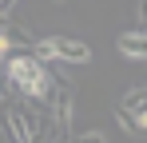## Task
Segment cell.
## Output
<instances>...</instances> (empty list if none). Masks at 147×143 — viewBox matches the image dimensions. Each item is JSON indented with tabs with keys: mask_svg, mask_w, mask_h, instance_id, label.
Returning a JSON list of instances; mask_svg holds the SVG:
<instances>
[{
	"mask_svg": "<svg viewBox=\"0 0 147 143\" xmlns=\"http://www.w3.org/2000/svg\"><path fill=\"white\" fill-rule=\"evenodd\" d=\"M115 48H119V56H127V60H135V64H139V60L147 56V32L139 28V24H135L131 32H119Z\"/></svg>",
	"mask_w": 147,
	"mask_h": 143,
	"instance_id": "cell-5",
	"label": "cell"
},
{
	"mask_svg": "<svg viewBox=\"0 0 147 143\" xmlns=\"http://www.w3.org/2000/svg\"><path fill=\"white\" fill-rule=\"evenodd\" d=\"M4 72H8V80H12V88H20L32 103H48L52 99V76H48V68H44L40 60H32L28 52L8 56V60H4Z\"/></svg>",
	"mask_w": 147,
	"mask_h": 143,
	"instance_id": "cell-1",
	"label": "cell"
},
{
	"mask_svg": "<svg viewBox=\"0 0 147 143\" xmlns=\"http://www.w3.org/2000/svg\"><path fill=\"white\" fill-rule=\"evenodd\" d=\"M4 127H8V143H36L40 127H44V115L28 103H8L4 107Z\"/></svg>",
	"mask_w": 147,
	"mask_h": 143,
	"instance_id": "cell-4",
	"label": "cell"
},
{
	"mask_svg": "<svg viewBox=\"0 0 147 143\" xmlns=\"http://www.w3.org/2000/svg\"><path fill=\"white\" fill-rule=\"evenodd\" d=\"M123 111H127V115H135V119H147V92H143V88H131V92H127Z\"/></svg>",
	"mask_w": 147,
	"mask_h": 143,
	"instance_id": "cell-6",
	"label": "cell"
},
{
	"mask_svg": "<svg viewBox=\"0 0 147 143\" xmlns=\"http://www.w3.org/2000/svg\"><path fill=\"white\" fill-rule=\"evenodd\" d=\"M28 56L40 60L44 68L48 64H88L92 60V48L80 44V40H68V36H44V40H32Z\"/></svg>",
	"mask_w": 147,
	"mask_h": 143,
	"instance_id": "cell-2",
	"label": "cell"
},
{
	"mask_svg": "<svg viewBox=\"0 0 147 143\" xmlns=\"http://www.w3.org/2000/svg\"><path fill=\"white\" fill-rule=\"evenodd\" d=\"M76 143H107V135H103V131H84Z\"/></svg>",
	"mask_w": 147,
	"mask_h": 143,
	"instance_id": "cell-9",
	"label": "cell"
},
{
	"mask_svg": "<svg viewBox=\"0 0 147 143\" xmlns=\"http://www.w3.org/2000/svg\"><path fill=\"white\" fill-rule=\"evenodd\" d=\"M48 103H52V111L44 119V135L52 143H68L72 139V115H76V88H60Z\"/></svg>",
	"mask_w": 147,
	"mask_h": 143,
	"instance_id": "cell-3",
	"label": "cell"
},
{
	"mask_svg": "<svg viewBox=\"0 0 147 143\" xmlns=\"http://www.w3.org/2000/svg\"><path fill=\"white\" fill-rule=\"evenodd\" d=\"M8 56H12V40H8V32H0V68H4Z\"/></svg>",
	"mask_w": 147,
	"mask_h": 143,
	"instance_id": "cell-8",
	"label": "cell"
},
{
	"mask_svg": "<svg viewBox=\"0 0 147 143\" xmlns=\"http://www.w3.org/2000/svg\"><path fill=\"white\" fill-rule=\"evenodd\" d=\"M115 123H119V127L127 131V135H135V139H143V135H147V119H135V115H127L123 107L115 111Z\"/></svg>",
	"mask_w": 147,
	"mask_h": 143,
	"instance_id": "cell-7",
	"label": "cell"
},
{
	"mask_svg": "<svg viewBox=\"0 0 147 143\" xmlns=\"http://www.w3.org/2000/svg\"><path fill=\"white\" fill-rule=\"evenodd\" d=\"M4 28H8V24H4V20H0V32H4Z\"/></svg>",
	"mask_w": 147,
	"mask_h": 143,
	"instance_id": "cell-10",
	"label": "cell"
}]
</instances>
